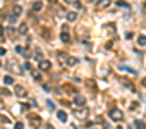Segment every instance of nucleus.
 Returning a JSON list of instances; mask_svg holds the SVG:
<instances>
[{"instance_id":"obj_1","label":"nucleus","mask_w":146,"mask_h":129,"mask_svg":"<svg viewBox=\"0 0 146 129\" xmlns=\"http://www.w3.org/2000/svg\"><path fill=\"white\" fill-rule=\"evenodd\" d=\"M74 117L78 119V120H84L86 117H88V114H90V110H88V107L84 105V107H79V108H74Z\"/></svg>"},{"instance_id":"obj_2","label":"nucleus","mask_w":146,"mask_h":129,"mask_svg":"<svg viewBox=\"0 0 146 129\" xmlns=\"http://www.w3.org/2000/svg\"><path fill=\"white\" fill-rule=\"evenodd\" d=\"M108 117H110L112 120H115V122H120V120L124 119V112H122L120 108H115V107H113V108L108 110Z\"/></svg>"},{"instance_id":"obj_3","label":"nucleus","mask_w":146,"mask_h":129,"mask_svg":"<svg viewBox=\"0 0 146 129\" xmlns=\"http://www.w3.org/2000/svg\"><path fill=\"white\" fill-rule=\"evenodd\" d=\"M21 14H23V7H21V5H14V7H12V14L9 16V23H11V24H14Z\"/></svg>"},{"instance_id":"obj_4","label":"nucleus","mask_w":146,"mask_h":129,"mask_svg":"<svg viewBox=\"0 0 146 129\" xmlns=\"http://www.w3.org/2000/svg\"><path fill=\"white\" fill-rule=\"evenodd\" d=\"M57 59H58V62L62 64V66H67V60H69V55H67L65 52H58V53H57Z\"/></svg>"},{"instance_id":"obj_5","label":"nucleus","mask_w":146,"mask_h":129,"mask_svg":"<svg viewBox=\"0 0 146 129\" xmlns=\"http://www.w3.org/2000/svg\"><path fill=\"white\" fill-rule=\"evenodd\" d=\"M14 93H16L17 96H21V98H23V96H26V90H24L21 84H16V86H14Z\"/></svg>"},{"instance_id":"obj_6","label":"nucleus","mask_w":146,"mask_h":129,"mask_svg":"<svg viewBox=\"0 0 146 129\" xmlns=\"http://www.w3.org/2000/svg\"><path fill=\"white\" fill-rule=\"evenodd\" d=\"M7 67H9V69H12V71H16V72H23V69H21V67H17V62H16V60H9Z\"/></svg>"},{"instance_id":"obj_7","label":"nucleus","mask_w":146,"mask_h":129,"mask_svg":"<svg viewBox=\"0 0 146 129\" xmlns=\"http://www.w3.org/2000/svg\"><path fill=\"white\" fill-rule=\"evenodd\" d=\"M50 66H52V64H50V60H41V62L38 64L40 71H48V69H50Z\"/></svg>"},{"instance_id":"obj_8","label":"nucleus","mask_w":146,"mask_h":129,"mask_svg":"<svg viewBox=\"0 0 146 129\" xmlns=\"http://www.w3.org/2000/svg\"><path fill=\"white\" fill-rule=\"evenodd\" d=\"M74 103H76L78 107H84L86 100H84V96H81V95H76V96H74Z\"/></svg>"},{"instance_id":"obj_9","label":"nucleus","mask_w":146,"mask_h":129,"mask_svg":"<svg viewBox=\"0 0 146 129\" xmlns=\"http://www.w3.org/2000/svg\"><path fill=\"white\" fill-rule=\"evenodd\" d=\"M76 17H78V12H74V11H70V12H67V14H65V19H67L69 23H74V21H76Z\"/></svg>"},{"instance_id":"obj_10","label":"nucleus","mask_w":146,"mask_h":129,"mask_svg":"<svg viewBox=\"0 0 146 129\" xmlns=\"http://www.w3.org/2000/svg\"><path fill=\"white\" fill-rule=\"evenodd\" d=\"M28 117H29V120H31V124H33V126H40V124H41V119H40L38 115H33V114H29Z\"/></svg>"},{"instance_id":"obj_11","label":"nucleus","mask_w":146,"mask_h":129,"mask_svg":"<svg viewBox=\"0 0 146 129\" xmlns=\"http://www.w3.org/2000/svg\"><path fill=\"white\" fill-rule=\"evenodd\" d=\"M108 5H110V0H98V2H96V7L98 9H105Z\"/></svg>"},{"instance_id":"obj_12","label":"nucleus","mask_w":146,"mask_h":129,"mask_svg":"<svg viewBox=\"0 0 146 129\" xmlns=\"http://www.w3.org/2000/svg\"><path fill=\"white\" fill-rule=\"evenodd\" d=\"M78 64H79V59L69 57V60H67V66H69V67H74V66H78Z\"/></svg>"},{"instance_id":"obj_13","label":"nucleus","mask_w":146,"mask_h":129,"mask_svg":"<svg viewBox=\"0 0 146 129\" xmlns=\"http://www.w3.org/2000/svg\"><path fill=\"white\" fill-rule=\"evenodd\" d=\"M60 40H62L64 43H67V41L70 40V36H69V33H67V29H62V33H60Z\"/></svg>"},{"instance_id":"obj_14","label":"nucleus","mask_w":146,"mask_h":129,"mask_svg":"<svg viewBox=\"0 0 146 129\" xmlns=\"http://www.w3.org/2000/svg\"><path fill=\"white\" fill-rule=\"evenodd\" d=\"M41 9H43V4L40 2V0H36V2H33V11H35V12H40Z\"/></svg>"},{"instance_id":"obj_15","label":"nucleus","mask_w":146,"mask_h":129,"mask_svg":"<svg viewBox=\"0 0 146 129\" xmlns=\"http://www.w3.org/2000/svg\"><path fill=\"white\" fill-rule=\"evenodd\" d=\"M57 117H58V120L65 122V120H67V112H64V110H58V112H57Z\"/></svg>"},{"instance_id":"obj_16","label":"nucleus","mask_w":146,"mask_h":129,"mask_svg":"<svg viewBox=\"0 0 146 129\" xmlns=\"http://www.w3.org/2000/svg\"><path fill=\"white\" fill-rule=\"evenodd\" d=\"M41 36H43L45 40H50V38H52V35H50V31H48L46 28H41Z\"/></svg>"},{"instance_id":"obj_17","label":"nucleus","mask_w":146,"mask_h":129,"mask_svg":"<svg viewBox=\"0 0 146 129\" xmlns=\"http://www.w3.org/2000/svg\"><path fill=\"white\" fill-rule=\"evenodd\" d=\"M4 84H7V86H9V84H14V79H12L11 74H7V76L4 78Z\"/></svg>"},{"instance_id":"obj_18","label":"nucleus","mask_w":146,"mask_h":129,"mask_svg":"<svg viewBox=\"0 0 146 129\" xmlns=\"http://www.w3.org/2000/svg\"><path fill=\"white\" fill-rule=\"evenodd\" d=\"M134 126H136V129H146V124L143 120H134Z\"/></svg>"},{"instance_id":"obj_19","label":"nucleus","mask_w":146,"mask_h":129,"mask_svg":"<svg viewBox=\"0 0 146 129\" xmlns=\"http://www.w3.org/2000/svg\"><path fill=\"white\" fill-rule=\"evenodd\" d=\"M33 55H35V59H36V60H40V62H41V60H45V59H43V53H41L40 50H35V53H33Z\"/></svg>"},{"instance_id":"obj_20","label":"nucleus","mask_w":146,"mask_h":129,"mask_svg":"<svg viewBox=\"0 0 146 129\" xmlns=\"http://www.w3.org/2000/svg\"><path fill=\"white\" fill-rule=\"evenodd\" d=\"M19 33H21V35L28 33V26H26V24H21V26H19Z\"/></svg>"},{"instance_id":"obj_21","label":"nucleus","mask_w":146,"mask_h":129,"mask_svg":"<svg viewBox=\"0 0 146 129\" xmlns=\"http://www.w3.org/2000/svg\"><path fill=\"white\" fill-rule=\"evenodd\" d=\"M119 69H124V71H127V72H131V74H136V71H134V69H129L127 66H119Z\"/></svg>"},{"instance_id":"obj_22","label":"nucleus","mask_w":146,"mask_h":129,"mask_svg":"<svg viewBox=\"0 0 146 129\" xmlns=\"http://www.w3.org/2000/svg\"><path fill=\"white\" fill-rule=\"evenodd\" d=\"M117 7H124V9H129V4H125V2H122V0H119V2H117Z\"/></svg>"},{"instance_id":"obj_23","label":"nucleus","mask_w":146,"mask_h":129,"mask_svg":"<svg viewBox=\"0 0 146 129\" xmlns=\"http://www.w3.org/2000/svg\"><path fill=\"white\" fill-rule=\"evenodd\" d=\"M24 50H26V48H24V47H21V45H17V47H16V52H17V53H21V55L24 53Z\"/></svg>"},{"instance_id":"obj_24","label":"nucleus","mask_w":146,"mask_h":129,"mask_svg":"<svg viewBox=\"0 0 146 129\" xmlns=\"http://www.w3.org/2000/svg\"><path fill=\"white\" fill-rule=\"evenodd\" d=\"M137 43L139 45H146V36H139L137 38Z\"/></svg>"},{"instance_id":"obj_25","label":"nucleus","mask_w":146,"mask_h":129,"mask_svg":"<svg viewBox=\"0 0 146 129\" xmlns=\"http://www.w3.org/2000/svg\"><path fill=\"white\" fill-rule=\"evenodd\" d=\"M14 129H24V124L23 122H16L14 124Z\"/></svg>"},{"instance_id":"obj_26","label":"nucleus","mask_w":146,"mask_h":129,"mask_svg":"<svg viewBox=\"0 0 146 129\" xmlns=\"http://www.w3.org/2000/svg\"><path fill=\"white\" fill-rule=\"evenodd\" d=\"M23 55H24V57H26V59H29V57H31V50H29V48H26V50H24V53H23Z\"/></svg>"},{"instance_id":"obj_27","label":"nucleus","mask_w":146,"mask_h":129,"mask_svg":"<svg viewBox=\"0 0 146 129\" xmlns=\"http://www.w3.org/2000/svg\"><path fill=\"white\" fill-rule=\"evenodd\" d=\"M33 76H35V79H36V81H41V76H40L38 72H35V71H33Z\"/></svg>"},{"instance_id":"obj_28","label":"nucleus","mask_w":146,"mask_h":129,"mask_svg":"<svg viewBox=\"0 0 146 129\" xmlns=\"http://www.w3.org/2000/svg\"><path fill=\"white\" fill-rule=\"evenodd\" d=\"M0 91H2V95H4V96H7V95H11V93H9V90H5V88H4V90H0Z\"/></svg>"},{"instance_id":"obj_29","label":"nucleus","mask_w":146,"mask_h":129,"mask_svg":"<svg viewBox=\"0 0 146 129\" xmlns=\"http://www.w3.org/2000/svg\"><path fill=\"white\" fill-rule=\"evenodd\" d=\"M14 33H16V31H14V29H12V28H9V29H7V35H9V36H12V35H14Z\"/></svg>"},{"instance_id":"obj_30","label":"nucleus","mask_w":146,"mask_h":129,"mask_svg":"<svg viewBox=\"0 0 146 129\" xmlns=\"http://www.w3.org/2000/svg\"><path fill=\"white\" fill-rule=\"evenodd\" d=\"M5 52H7V50H5L4 47H0V57H2V55H5Z\"/></svg>"},{"instance_id":"obj_31","label":"nucleus","mask_w":146,"mask_h":129,"mask_svg":"<svg viewBox=\"0 0 146 129\" xmlns=\"http://www.w3.org/2000/svg\"><path fill=\"white\" fill-rule=\"evenodd\" d=\"M24 69H26V71H31V66H29V62H26V64H24Z\"/></svg>"},{"instance_id":"obj_32","label":"nucleus","mask_w":146,"mask_h":129,"mask_svg":"<svg viewBox=\"0 0 146 129\" xmlns=\"http://www.w3.org/2000/svg\"><path fill=\"white\" fill-rule=\"evenodd\" d=\"M0 40H4V28L0 26Z\"/></svg>"},{"instance_id":"obj_33","label":"nucleus","mask_w":146,"mask_h":129,"mask_svg":"<svg viewBox=\"0 0 146 129\" xmlns=\"http://www.w3.org/2000/svg\"><path fill=\"white\" fill-rule=\"evenodd\" d=\"M143 86H144V88H146V79H143Z\"/></svg>"},{"instance_id":"obj_34","label":"nucleus","mask_w":146,"mask_h":129,"mask_svg":"<svg viewBox=\"0 0 146 129\" xmlns=\"http://www.w3.org/2000/svg\"><path fill=\"white\" fill-rule=\"evenodd\" d=\"M143 7H144V11H146V2H144V5H143Z\"/></svg>"},{"instance_id":"obj_35","label":"nucleus","mask_w":146,"mask_h":129,"mask_svg":"<svg viewBox=\"0 0 146 129\" xmlns=\"http://www.w3.org/2000/svg\"><path fill=\"white\" fill-rule=\"evenodd\" d=\"M48 2H55V0H48Z\"/></svg>"},{"instance_id":"obj_36","label":"nucleus","mask_w":146,"mask_h":129,"mask_svg":"<svg viewBox=\"0 0 146 129\" xmlns=\"http://www.w3.org/2000/svg\"><path fill=\"white\" fill-rule=\"evenodd\" d=\"M0 67H2V62H0Z\"/></svg>"}]
</instances>
